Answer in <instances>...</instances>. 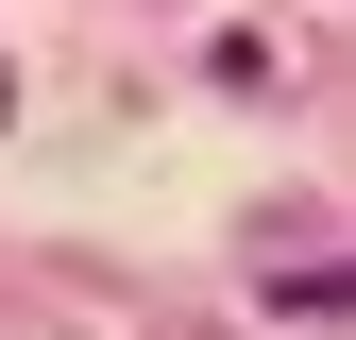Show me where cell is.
I'll return each mask as SVG.
<instances>
[{"instance_id":"obj_1","label":"cell","mask_w":356,"mask_h":340,"mask_svg":"<svg viewBox=\"0 0 356 340\" xmlns=\"http://www.w3.org/2000/svg\"><path fill=\"white\" fill-rule=\"evenodd\" d=\"M0 119H17V68H0Z\"/></svg>"}]
</instances>
